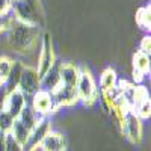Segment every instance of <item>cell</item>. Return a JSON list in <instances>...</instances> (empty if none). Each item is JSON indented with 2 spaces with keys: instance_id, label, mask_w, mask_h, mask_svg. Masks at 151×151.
I'll list each match as a JSON object with an SVG mask.
<instances>
[{
  "instance_id": "6da1fadb",
  "label": "cell",
  "mask_w": 151,
  "mask_h": 151,
  "mask_svg": "<svg viewBox=\"0 0 151 151\" xmlns=\"http://www.w3.org/2000/svg\"><path fill=\"white\" fill-rule=\"evenodd\" d=\"M8 44L12 50L18 53H26L36 44L40 38V27L21 23L17 18L11 17L8 24Z\"/></svg>"
},
{
  "instance_id": "7a4b0ae2",
  "label": "cell",
  "mask_w": 151,
  "mask_h": 151,
  "mask_svg": "<svg viewBox=\"0 0 151 151\" xmlns=\"http://www.w3.org/2000/svg\"><path fill=\"white\" fill-rule=\"evenodd\" d=\"M11 11L14 12V18L21 23L36 27L44 23V12L40 0H17L12 2Z\"/></svg>"
},
{
  "instance_id": "3957f363",
  "label": "cell",
  "mask_w": 151,
  "mask_h": 151,
  "mask_svg": "<svg viewBox=\"0 0 151 151\" xmlns=\"http://www.w3.org/2000/svg\"><path fill=\"white\" fill-rule=\"evenodd\" d=\"M76 91H77L79 100H83L86 104H92L97 100V86L94 77L91 76V71L86 67L80 68V76L77 85H76Z\"/></svg>"
},
{
  "instance_id": "277c9868",
  "label": "cell",
  "mask_w": 151,
  "mask_h": 151,
  "mask_svg": "<svg viewBox=\"0 0 151 151\" xmlns=\"http://www.w3.org/2000/svg\"><path fill=\"white\" fill-rule=\"evenodd\" d=\"M50 132H52V121H50L48 118H45V116L41 118L40 121H38V124L30 130L26 142L21 145L23 151H35V150H38L41 147L44 137Z\"/></svg>"
},
{
  "instance_id": "5b68a950",
  "label": "cell",
  "mask_w": 151,
  "mask_h": 151,
  "mask_svg": "<svg viewBox=\"0 0 151 151\" xmlns=\"http://www.w3.org/2000/svg\"><path fill=\"white\" fill-rule=\"evenodd\" d=\"M119 122H121V127H122V133L127 136L133 144H139L142 141L141 118L134 113V110H132V109L125 110Z\"/></svg>"
},
{
  "instance_id": "8992f818",
  "label": "cell",
  "mask_w": 151,
  "mask_h": 151,
  "mask_svg": "<svg viewBox=\"0 0 151 151\" xmlns=\"http://www.w3.org/2000/svg\"><path fill=\"white\" fill-rule=\"evenodd\" d=\"M55 52H53V42H52V36L50 33H44L42 35V44H41V52H40V58H38V76H40V80L42 76L50 70L55 64Z\"/></svg>"
},
{
  "instance_id": "52a82bcc",
  "label": "cell",
  "mask_w": 151,
  "mask_h": 151,
  "mask_svg": "<svg viewBox=\"0 0 151 151\" xmlns=\"http://www.w3.org/2000/svg\"><path fill=\"white\" fill-rule=\"evenodd\" d=\"M30 106H32V109H33L41 118L50 115V113H55V112L59 109V107L55 104V101H53L52 94L47 92V91H42V89H40L38 92H35V94L32 95V103H30Z\"/></svg>"
},
{
  "instance_id": "ba28073f",
  "label": "cell",
  "mask_w": 151,
  "mask_h": 151,
  "mask_svg": "<svg viewBox=\"0 0 151 151\" xmlns=\"http://www.w3.org/2000/svg\"><path fill=\"white\" fill-rule=\"evenodd\" d=\"M18 89L24 95H33L35 92L40 91V76H38L36 68L32 67H24L21 77L18 82Z\"/></svg>"
},
{
  "instance_id": "9c48e42d",
  "label": "cell",
  "mask_w": 151,
  "mask_h": 151,
  "mask_svg": "<svg viewBox=\"0 0 151 151\" xmlns=\"http://www.w3.org/2000/svg\"><path fill=\"white\" fill-rule=\"evenodd\" d=\"M60 65H62V62L59 59H56L55 64L50 67V70L41 77V80H40V89L47 91V92L52 94L56 88L60 85Z\"/></svg>"
},
{
  "instance_id": "30bf717a",
  "label": "cell",
  "mask_w": 151,
  "mask_h": 151,
  "mask_svg": "<svg viewBox=\"0 0 151 151\" xmlns=\"http://www.w3.org/2000/svg\"><path fill=\"white\" fill-rule=\"evenodd\" d=\"M52 97H53V101H55V104L58 107H60V106H71L74 103H77V100H79L76 88L62 85V83L52 92Z\"/></svg>"
},
{
  "instance_id": "8fae6325",
  "label": "cell",
  "mask_w": 151,
  "mask_h": 151,
  "mask_svg": "<svg viewBox=\"0 0 151 151\" xmlns=\"http://www.w3.org/2000/svg\"><path fill=\"white\" fill-rule=\"evenodd\" d=\"M27 100H26V95H24L20 89H15L8 94V100H6V107L5 110L9 112L14 118H18L20 112L23 110V107L26 106Z\"/></svg>"
},
{
  "instance_id": "7c38bea8",
  "label": "cell",
  "mask_w": 151,
  "mask_h": 151,
  "mask_svg": "<svg viewBox=\"0 0 151 151\" xmlns=\"http://www.w3.org/2000/svg\"><path fill=\"white\" fill-rule=\"evenodd\" d=\"M42 151H65L67 150V139L59 132H50L40 147Z\"/></svg>"
},
{
  "instance_id": "4fadbf2b",
  "label": "cell",
  "mask_w": 151,
  "mask_h": 151,
  "mask_svg": "<svg viewBox=\"0 0 151 151\" xmlns=\"http://www.w3.org/2000/svg\"><path fill=\"white\" fill-rule=\"evenodd\" d=\"M80 76V68L76 64H62L60 65V83L76 88Z\"/></svg>"
},
{
  "instance_id": "5bb4252c",
  "label": "cell",
  "mask_w": 151,
  "mask_h": 151,
  "mask_svg": "<svg viewBox=\"0 0 151 151\" xmlns=\"http://www.w3.org/2000/svg\"><path fill=\"white\" fill-rule=\"evenodd\" d=\"M23 68H24L23 62H20V60H14V62H12V68H11V71L8 74V77L3 82V86L6 88L8 92H12V91L18 89V82H20V77H21Z\"/></svg>"
},
{
  "instance_id": "9a60e30c",
  "label": "cell",
  "mask_w": 151,
  "mask_h": 151,
  "mask_svg": "<svg viewBox=\"0 0 151 151\" xmlns=\"http://www.w3.org/2000/svg\"><path fill=\"white\" fill-rule=\"evenodd\" d=\"M18 119L26 125V127L29 129V130H32L35 125L38 124V121L41 119V116L38 115V113L32 109V106H30V103H26V106L23 107V110L20 112V115H18Z\"/></svg>"
},
{
  "instance_id": "2e32d148",
  "label": "cell",
  "mask_w": 151,
  "mask_h": 151,
  "mask_svg": "<svg viewBox=\"0 0 151 151\" xmlns=\"http://www.w3.org/2000/svg\"><path fill=\"white\" fill-rule=\"evenodd\" d=\"M133 70L141 73L142 76L150 73V55L142 53V52H136L133 56Z\"/></svg>"
},
{
  "instance_id": "e0dca14e",
  "label": "cell",
  "mask_w": 151,
  "mask_h": 151,
  "mask_svg": "<svg viewBox=\"0 0 151 151\" xmlns=\"http://www.w3.org/2000/svg\"><path fill=\"white\" fill-rule=\"evenodd\" d=\"M9 133L14 136V139H15L17 142H20V144L23 145L24 142H26V139H27V136H29L30 130H29L18 118H15V119H14V124H12V129H11Z\"/></svg>"
},
{
  "instance_id": "ac0fdd59",
  "label": "cell",
  "mask_w": 151,
  "mask_h": 151,
  "mask_svg": "<svg viewBox=\"0 0 151 151\" xmlns=\"http://www.w3.org/2000/svg\"><path fill=\"white\" fill-rule=\"evenodd\" d=\"M100 83H101L103 92L110 91L112 88L116 86V73L113 71L112 68H107L101 73V79H100Z\"/></svg>"
},
{
  "instance_id": "d6986e66",
  "label": "cell",
  "mask_w": 151,
  "mask_h": 151,
  "mask_svg": "<svg viewBox=\"0 0 151 151\" xmlns=\"http://www.w3.org/2000/svg\"><path fill=\"white\" fill-rule=\"evenodd\" d=\"M136 21H137V24H139L142 29L150 30V26H151V8H150V5L144 6L141 9H137V12H136Z\"/></svg>"
},
{
  "instance_id": "ffe728a7",
  "label": "cell",
  "mask_w": 151,
  "mask_h": 151,
  "mask_svg": "<svg viewBox=\"0 0 151 151\" xmlns=\"http://www.w3.org/2000/svg\"><path fill=\"white\" fill-rule=\"evenodd\" d=\"M14 116L11 115L9 112L3 110V112H0V132H3V133H9L11 129H12V124H14Z\"/></svg>"
},
{
  "instance_id": "44dd1931",
  "label": "cell",
  "mask_w": 151,
  "mask_h": 151,
  "mask_svg": "<svg viewBox=\"0 0 151 151\" xmlns=\"http://www.w3.org/2000/svg\"><path fill=\"white\" fill-rule=\"evenodd\" d=\"M150 112H151V103H150V98L144 100V101L134 109V113L139 118H150Z\"/></svg>"
},
{
  "instance_id": "7402d4cb",
  "label": "cell",
  "mask_w": 151,
  "mask_h": 151,
  "mask_svg": "<svg viewBox=\"0 0 151 151\" xmlns=\"http://www.w3.org/2000/svg\"><path fill=\"white\" fill-rule=\"evenodd\" d=\"M12 62L14 60H11L9 58L3 56V58H0V74H2V77L6 79L8 77V74L12 68Z\"/></svg>"
},
{
  "instance_id": "603a6c76",
  "label": "cell",
  "mask_w": 151,
  "mask_h": 151,
  "mask_svg": "<svg viewBox=\"0 0 151 151\" xmlns=\"http://www.w3.org/2000/svg\"><path fill=\"white\" fill-rule=\"evenodd\" d=\"M6 151H23L21 144L17 142L11 133H6Z\"/></svg>"
},
{
  "instance_id": "cb8c5ba5",
  "label": "cell",
  "mask_w": 151,
  "mask_h": 151,
  "mask_svg": "<svg viewBox=\"0 0 151 151\" xmlns=\"http://www.w3.org/2000/svg\"><path fill=\"white\" fill-rule=\"evenodd\" d=\"M8 91L3 85H0V112H3L6 107V100H8Z\"/></svg>"
},
{
  "instance_id": "d4e9b609",
  "label": "cell",
  "mask_w": 151,
  "mask_h": 151,
  "mask_svg": "<svg viewBox=\"0 0 151 151\" xmlns=\"http://www.w3.org/2000/svg\"><path fill=\"white\" fill-rule=\"evenodd\" d=\"M11 6V0H0V15H9Z\"/></svg>"
},
{
  "instance_id": "484cf974",
  "label": "cell",
  "mask_w": 151,
  "mask_h": 151,
  "mask_svg": "<svg viewBox=\"0 0 151 151\" xmlns=\"http://www.w3.org/2000/svg\"><path fill=\"white\" fill-rule=\"evenodd\" d=\"M150 50H151V38L148 35V36H144L142 41H141V52L150 55Z\"/></svg>"
},
{
  "instance_id": "4316f807",
  "label": "cell",
  "mask_w": 151,
  "mask_h": 151,
  "mask_svg": "<svg viewBox=\"0 0 151 151\" xmlns=\"http://www.w3.org/2000/svg\"><path fill=\"white\" fill-rule=\"evenodd\" d=\"M9 20H11V17H9V15H0V32L8 29Z\"/></svg>"
},
{
  "instance_id": "83f0119b",
  "label": "cell",
  "mask_w": 151,
  "mask_h": 151,
  "mask_svg": "<svg viewBox=\"0 0 151 151\" xmlns=\"http://www.w3.org/2000/svg\"><path fill=\"white\" fill-rule=\"evenodd\" d=\"M0 151H6V133L0 132Z\"/></svg>"
},
{
  "instance_id": "f1b7e54d",
  "label": "cell",
  "mask_w": 151,
  "mask_h": 151,
  "mask_svg": "<svg viewBox=\"0 0 151 151\" xmlns=\"http://www.w3.org/2000/svg\"><path fill=\"white\" fill-rule=\"evenodd\" d=\"M3 82H5V79L2 77V74H0V85H3Z\"/></svg>"
},
{
  "instance_id": "f546056e",
  "label": "cell",
  "mask_w": 151,
  "mask_h": 151,
  "mask_svg": "<svg viewBox=\"0 0 151 151\" xmlns=\"http://www.w3.org/2000/svg\"><path fill=\"white\" fill-rule=\"evenodd\" d=\"M12 2H17V0H11V3H12Z\"/></svg>"
}]
</instances>
